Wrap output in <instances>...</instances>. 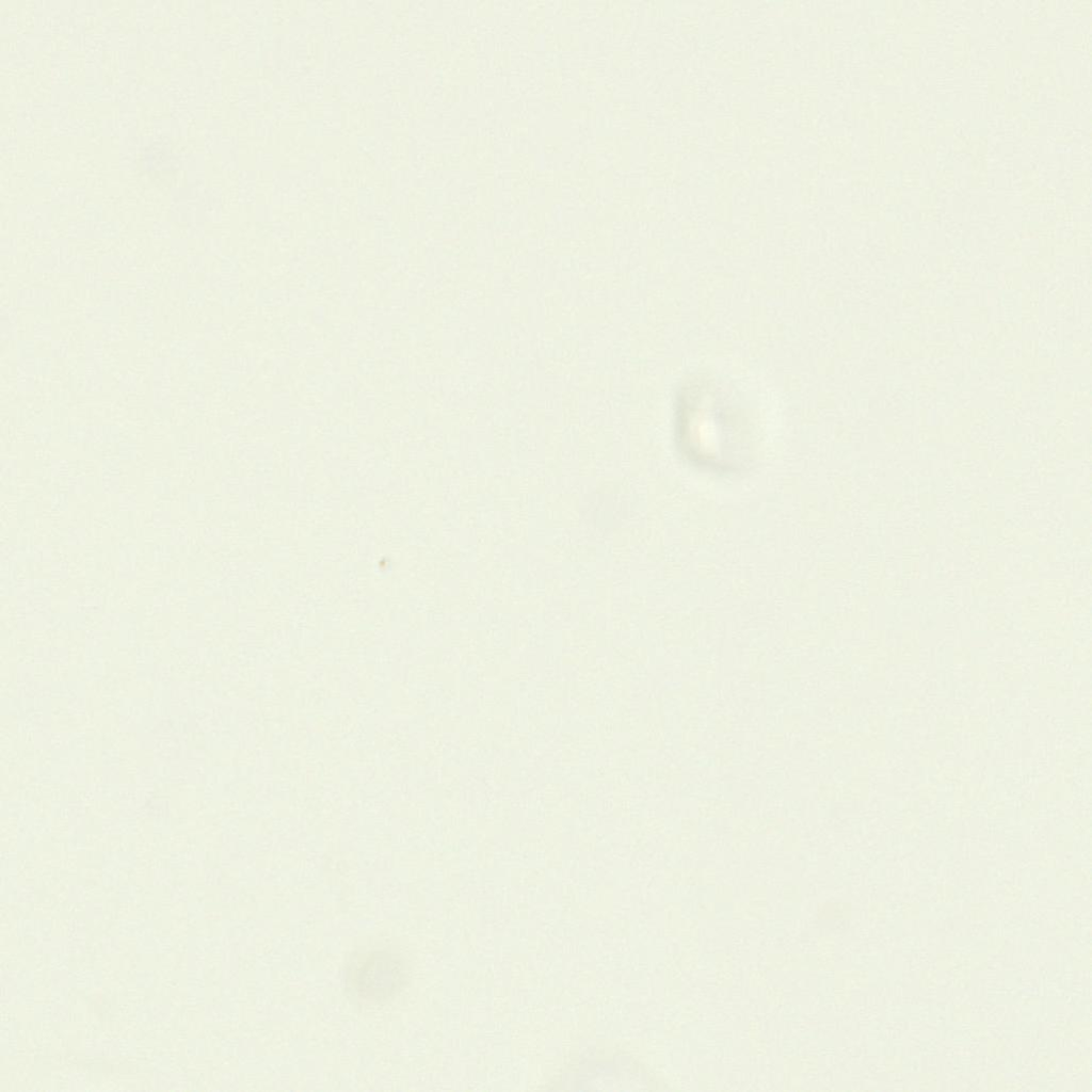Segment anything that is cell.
<instances>
[{
    "label": "cell",
    "mask_w": 1092,
    "mask_h": 1092,
    "mask_svg": "<svg viewBox=\"0 0 1092 1092\" xmlns=\"http://www.w3.org/2000/svg\"><path fill=\"white\" fill-rule=\"evenodd\" d=\"M407 973L404 960L389 950H372L348 965V990L367 1003H383L394 998L405 985Z\"/></svg>",
    "instance_id": "2"
},
{
    "label": "cell",
    "mask_w": 1092,
    "mask_h": 1092,
    "mask_svg": "<svg viewBox=\"0 0 1092 1092\" xmlns=\"http://www.w3.org/2000/svg\"><path fill=\"white\" fill-rule=\"evenodd\" d=\"M678 437L681 449L694 463L720 472L738 471L754 459L752 431L734 410L720 407L711 397L688 396L680 405Z\"/></svg>",
    "instance_id": "1"
}]
</instances>
